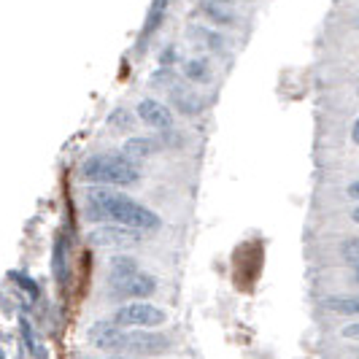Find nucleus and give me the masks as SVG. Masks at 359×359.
Instances as JSON below:
<instances>
[{
  "instance_id": "obj_1",
  "label": "nucleus",
  "mask_w": 359,
  "mask_h": 359,
  "mask_svg": "<svg viewBox=\"0 0 359 359\" xmlns=\"http://www.w3.org/2000/svg\"><path fill=\"white\" fill-rule=\"evenodd\" d=\"M87 219L100 222V224H122L138 233H157L162 227L160 214H154L151 208L141 205L138 200L127 198L122 192L111 189V187H92L87 192Z\"/></svg>"
},
{
  "instance_id": "obj_2",
  "label": "nucleus",
  "mask_w": 359,
  "mask_h": 359,
  "mask_svg": "<svg viewBox=\"0 0 359 359\" xmlns=\"http://www.w3.org/2000/svg\"><path fill=\"white\" fill-rule=\"evenodd\" d=\"M81 179L95 187H133L141 181L138 162L127 160L125 154H95L79 168Z\"/></svg>"
},
{
  "instance_id": "obj_3",
  "label": "nucleus",
  "mask_w": 359,
  "mask_h": 359,
  "mask_svg": "<svg viewBox=\"0 0 359 359\" xmlns=\"http://www.w3.org/2000/svg\"><path fill=\"white\" fill-rule=\"evenodd\" d=\"M111 322L125 327V330H157L168 322V313L160 306L151 303H125L114 311Z\"/></svg>"
},
{
  "instance_id": "obj_4",
  "label": "nucleus",
  "mask_w": 359,
  "mask_h": 359,
  "mask_svg": "<svg viewBox=\"0 0 359 359\" xmlns=\"http://www.w3.org/2000/svg\"><path fill=\"white\" fill-rule=\"evenodd\" d=\"M154 292H157V278L146 270H138L135 276H130L122 284H111L106 289V297L108 300H122V306H125V303H144Z\"/></svg>"
},
{
  "instance_id": "obj_5",
  "label": "nucleus",
  "mask_w": 359,
  "mask_h": 359,
  "mask_svg": "<svg viewBox=\"0 0 359 359\" xmlns=\"http://www.w3.org/2000/svg\"><path fill=\"white\" fill-rule=\"evenodd\" d=\"M144 241V233L138 230H130L122 224H97L95 230H90L87 235V243L95 249H133Z\"/></svg>"
},
{
  "instance_id": "obj_6",
  "label": "nucleus",
  "mask_w": 359,
  "mask_h": 359,
  "mask_svg": "<svg viewBox=\"0 0 359 359\" xmlns=\"http://www.w3.org/2000/svg\"><path fill=\"white\" fill-rule=\"evenodd\" d=\"M173 348V341L154 330H130L125 343V357H162Z\"/></svg>"
},
{
  "instance_id": "obj_7",
  "label": "nucleus",
  "mask_w": 359,
  "mask_h": 359,
  "mask_svg": "<svg viewBox=\"0 0 359 359\" xmlns=\"http://www.w3.org/2000/svg\"><path fill=\"white\" fill-rule=\"evenodd\" d=\"M127 332L125 327L114 324L111 319L106 322H95L87 332L90 343L97 348V351H106V354H122L125 357V343H127Z\"/></svg>"
},
{
  "instance_id": "obj_8",
  "label": "nucleus",
  "mask_w": 359,
  "mask_h": 359,
  "mask_svg": "<svg viewBox=\"0 0 359 359\" xmlns=\"http://www.w3.org/2000/svg\"><path fill=\"white\" fill-rule=\"evenodd\" d=\"M135 116L144 122V125L154 127V130H173V111L160 103V100H154V97H144L138 108H135Z\"/></svg>"
},
{
  "instance_id": "obj_9",
  "label": "nucleus",
  "mask_w": 359,
  "mask_h": 359,
  "mask_svg": "<svg viewBox=\"0 0 359 359\" xmlns=\"http://www.w3.org/2000/svg\"><path fill=\"white\" fill-rule=\"evenodd\" d=\"M170 103L173 108L179 111V114H187V116H195L203 111V100H200L198 92L189 90V84H187V79H181L176 87H170Z\"/></svg>"
},
{
  "instance_id": "obj_10",
  "label": "nucleus",
  "mask_w": 359,
  "mask_h": 359,
  "mask_svg": "<svg viewBox=\"0 0 359 359\" xmlns=\"http://www.w3.org/2000/svg\"><path fill=\"white\" fill-rule=\"evenodd\" d=\"M138 270H141L138 259H133L130 254H114L108 259V287L111 284H122L130 276H135Z\"/></svg>"
},
{
  "instance_id": "obj_11",
  "label": "nucleus",
  "mask_w": 359,
  "mask_h": 359,
  "mask_svg": "<svg viewBox=\"0 0 359 359\" xmlns=\"http://www.w3.org/2000/svg\"><path fill=\"white\" fill-rule=\"evenodd\" d=\"M162 144L160 138H141V135H135V138H127L125 146H122V154H125L127 160L133 162H141L146 157H151L154 151H160Z\"/></svg>"
},
{
  "instance_id": "obj_12",
  "label": "nucleus",
  "mask_w": 359,
  "mask_h": 359,
  "mask_svg": "<svg viewBox=\"0 0 359 359\" xmlns=\"http://www.w3.org/2000/svg\"><path fill=\"white\" fill-rule=\"evenodd\" d=\"M52 273H54L57 287H60V289L65 287V281H68V246H65V238H62V233H57V238H54Z\"/></svg>"
},
{
  "instance_id": "obj_13",
  "label": "nucleus",
  "mask_w": 359,
  "mask_h": 359,
  "mask_svg": "<svg viewBox=\"0 0 359 359\" xmlns=\"http://www.w3.org/2000/svg\"><path fill=\"white\" fill-rule=\"evenodd\" d=\"M165 11H168V0H151L149 14H146V19H144V27H141V41H138V49H144L146 41L157 33L160 22L165 19Z\"/></svg>"
},
{
  "instance_id": "obj_14",
  "label": "nucleus",
  "mask_w": 359,
  "mask_h": 359,
  "mask_svg": "<svg viewBox=\"0 0 359 359\" xmlns=\"http://www.w3.org/2000/svg\"><path fill=\"white\" fill-rule=\"evenodd\" d=\"M322 306L338 316H359V294H330Z\"/></svg>"
},
{
  "instance_id": "obj_15",
  "label": "nucleus",
  "mask_w": 359,
  "mask_h": 359,
  "mask_svg": "<svg viewBox=\"0 0 359 359\" xmlns=\"http://www.w3.org/2000/svg\"><path fill=\"white\" fill-rule=\"evenodd\" d=\"M184 79L187 81H192V84H208L211 81V68H208V62L205 60H187L184 62Z\"/></svg>"
},
{
  "instance_id": "obj_16",
  "label": "nucleus",
  "mask_w": 359,
  "mask_h": 359,
  "mask_svg": "<svg viewBox=\"0 0 359 359\" xmlns=\"http://www.w3.org/2000/svg\"><path fill=\"white\" fill-rule=\"evenodd\" d=\"M200 11L211 19V22H216V25H233L235 22L233 14H230L222 3H216V0H203V3H200Z\"/></svg>"
},
{
  "instance_id": "obj_17",
  "label": "nucleus",
  "mask_w": 359,
  "mask_h": 359,
  "mask_svg": "<svg viewBox=\"0 0 359 359\" xmlns=\"http://www.w3.org/2000/svg\"><path fill=\"white\" fill-rule=\"evenodd\" d=\"M11 281H14V284H17V287L22 289L27 297H30V300H38L41 289H38V284L30 278V276H27V273H19V270H14V273H11Z\"/></svg>"
},
{
  "instance_id": "obj_18",
  "label": "nucleus",
  "mask_w": 359,
  "mask_h": 359,
  "mask_svg": "<svg viewBox=\"0 0 359 359\" xmlns=\"http://www.w3.org/2000/svg\"><path fill=\"white\" fill-rule=\"evenodd\" d=\"M181 81V76L173 68H160V71L151 76V87H162V90H170Z\"/></svg>"
},
{
  "instance_id": "obj_19",
  "label": "nucleus",
  "mask_w": 359,
  "mask_h": 359,
  "mask_svg": "<svg viewBox=\"0 0 359 359\" xmlns=\"http://www.w3.org/2000/svg\"><path fill=\"white\" fill-rule=\"evenodd\" d=\"M135 114H130L127 108H116L111 116H108V125L116 127V130H130V127L135 125V119H133Z\"/></svg>"
},
{
  "instance_id": "obj_20",
  "label": "nucleus",
  "mask_w": 359,
  "mask_h": 359,
  "mask_svg": "<svg viewBox=\"0 0 359 359\" xmlns=\"http://www.w3.org/2000/svg\"><path fill=\"white\" fill-rule=\"evenodd\" d=\"M341 257L357 268L359 265V238H348L346 243H341Z\"/></svg>"
},
{
  "instance_id": "obj_21",
  "label": "nucleus",
  "mask_w": 359,
  "mask_h": 359,
  "mask_svg": "<svg viewBox=\"0 0 359 359\" xmlns=\"http://www.w3.org/2000/svg\"><path fill=\"white\" fill-rule=\"evenodd\" d=\"M176 60H179V49H176V46H165V54H160L162 68H170Z\"/></svg>"
},
{
  "instance_id": "obj_22",
  "label": "nucleus",
  "mask_w": 359,
  "mask_h": 359,
  "mask_svg": "<svg viewBox=\"0 0 359 359\" xmlns=\"http://www.w3.org/2000/svg\"><path fill=\"white\" fill-rule=\"evenodd\" d=\"M341 335L346 338V341H357L359 343V319L357 322H351V324H346L341 330Z\"/></svg>"
},
{
  "instance_id": "obj_23",
  "label": "nucleus",
  "mask_w": 359,
  "mask_h": 359,
  "mask_svg": "<svg viewBox=\"0 0 359 359\" xmlns=\"http://www.w3.org/2000/svg\"><path fill=\"white\" fill-rule=\"evenodd\" d=\"M346 195H348L351 200H357V203H359V181H351V184L346 187Z\"/></svg>"
},
{
  "instance_id": "obj_24",
  "label": "nucleus",
  "mask_w": 359,
  "mask_h": 359,
  "mask_svg": "<svg viewBox=\"0 0 359 359\" xmlns=\"http://www.w3.org/2000/svg\"><path fill=\"white\" fill-rule=\"evenodd\" d=\"M351 141L359 146V116H357V122H354V127H351Z\"/></svg>"
},
{
  "instance_id": "obj_25",
  "label": "nucleus",
  "mask_w": 359,
  "mask_h": 359,
  "mask_svg": "<svg viewBox=\"0 0 359 359\" xmlns=\"http://www.w3.org/2000/svg\"><path fill=\"white\" fill-rule=\"evenodd\" d=\"M87 359H127L122 354H106V357H87Z\"/></svg>"
},
{
  "instance_id": "obj_26",
  "label": "nucleus",
  "mask_w": 359,
  "mask_h": 359,
  "mask_svg": "<svg viewBox=\"0 0 359 359\" xmlns=\"http://www.w3.org/2000/svg\"><path fill=\"white\" fill-rule=\"evenodd\" d=\"M351 219H354V222L359 224V203L354 205V208H351Z\"/></svg>"
},
{
  "instance_id": "obj_27",
  "label": "nucleus",
  "mask_w": 359,
  "mask_h": 359,
  "mask_svg": "<svg viewBox=\"0 0 359 359\" xmlns=\"http://www.w3.org/2000/svg\"><path fill=\"white\" fill-rule=\"evenodd\" d=\"M354 281H357V284H359V265H357V268H354Z\"/></svg>"
}]
</instances>
